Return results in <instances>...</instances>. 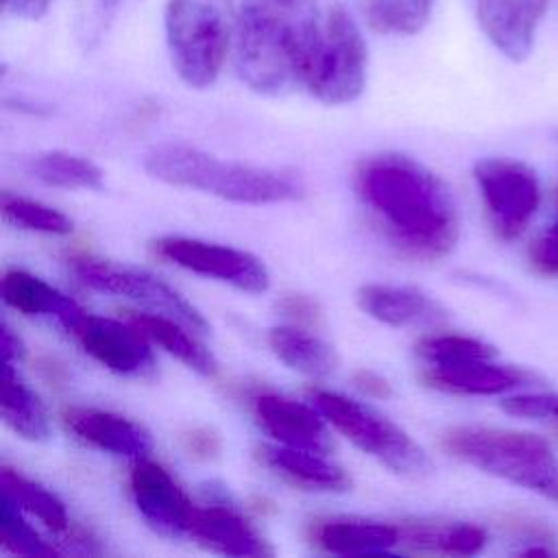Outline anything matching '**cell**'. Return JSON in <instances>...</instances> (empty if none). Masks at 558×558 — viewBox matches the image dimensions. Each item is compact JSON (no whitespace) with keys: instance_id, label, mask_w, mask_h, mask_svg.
Listing matches in <instances>:
<instances>
[{"instance_id":"cell-29","label":"cell","mask_w":558,"mask_h":558,"mask_svg":"<svg viewBox=\"0 0 558 558\" xmlns=\"http://www.w3.org/2000/svg\"><path fill=\"white\" fill-rule=\"evenodd\" d=\"M418 357L425 362V366H438V364H453L475 357H495V349L477 338L460 336V333H434L423 338L416 344Z\"/></svg>"},{"instance_id":"cell-18","label":"cell","mask_w":558,"mask_h":558,"mask_svg":"<svg viewBox=\"0 0 558 558\" xmlns=\"http://www.w3.org/2000/svg\"><path fill=\"white\" fill-rule=\"evenodd\" d=\"M423 379L432 388H438L445 392L499 395L530 381V375L521 368L497 364L495 357H475V360H464L453 364L425 366Z\"/></svg>"},{"instance_id":"cell-4","label":"cell","mask_w":558,"mask_h":558,"mask_svg":"<svg viewBox=\"0 0 558 558\" xmlns=\"http://www.w3.org/2000/svg\"><path fill=\"white\" fill-rule=\"evenodd\" d=\"M440 447L449 456L488 475L501 477L558 504V458L547 440L536 434L460 425L440 436Z\"/></svg>"},{"instance_id":"cell-11","label":"cell","mask_w":558,"mask_h":558,"mask_svg":"<svg viewBox=\"0 0 558 558\" xmlns=\"http://www.w3.org/2000/svg\"><path fill=\"white\" fill-rule=\"evenodd\" d=\"M68 331L74 333L87 355L120 375L146 377L155 371V357L146 342V336L129 320V325L83 314Z\"/></svg>"},{"instance_id":"cell-13","label":"cell","mask_w":558,"mask_h":558,"mask_svg":"<svg viewBox=\"0 0 558 558\" xmlns=\"http://www.w3.org/2000/svg\"><path fill=\"white\" fill-rule=\"evenodd\" d=\"M547 0H475L477 22L490 44L512 61L530 54Z\"/></svg>"},{"instance_id":"cell-30","label":"cell","mask_w":558,"mask_h":558,"mask_svg":"<svg viewBox=\"0 0 558 558\" xmlns=\"http://www.w3.org/2000/svg\"><path fill=\"white\" fill-rule=\"evenodd\" d=\"M2 214L9 222L39 233L65 235L72 231V220L54 207H48L37 201L20 198V196H2Z\"/></svg>"},{"instance_id":"cell-39","label":"cell","mask_w":558,"mask_h":558,"mask_svg":"<svg viewBox=\"0 0 558 558\" xmlns=\"http://www.w3.org/2000/svg\"><path fill=\"white\" fill-rule=\"evenodd\" d=\"M0 353H2V362H13L15 357L22 355V342L11 333L7 325H2V331H0Z\"/></svg>"},{"instance_id":"cell-16","label":"cell","mask_w":558,"mask_h":558,"mask_svg":"<svg viewBox=\"0 0 558 558\" xmlns=\"http://www.w3.org/2000/svg\"><path fill=\"white\" fill-rule=\"evenodd\" d=\"M63 425L78 440L124 458H146L150 451V436L137 423L96 408H65L61 412Z\"/></svg>"},{"instance_id":"cell-25","label":"cell","mask_w":558,"mask_h":558,"mask_svg":"<svg viewBox=\"0 0 558 558\" xmlns=\"http://www.w3.org/2000/svg\"><path fill=\"white\" fill-rule=\"evenodd\" d=\"M401 541L408 543L412 549L421 551H438V554H451V556H471L482 551L486 545V530L466 523V521H453V523H410L401 530Z\"/></svg>"},{"instance_id":"cell-1","label":"cell","mask_w":558,"mask_h":558,"mask_svg":"<svg viewBox=\"0 0 558 558\" xmlns=\"http://www.w3.org/2000/svg\"><path fill=\"white\" fill-rule=\"evenodd\" d=\"M355 194L381 235L412 259L434 262L458 242L460 216L449 187L408 155L364 157L353 172Z\"/></svg>"},{"instance_id":"cell-32","label":"cell","mask_w":558,"mask_h":558,"mask_svg":"<svg viewBox=\"0 0 558 558\" xmlns=\"http://www.w3.org/2000/svg\"><path fill=\"white\" fill-rule=\"evenodd\" d=\"M133 0H76L74 31L83 48L96 46Z\"/></svg>"},{"instance_id":"cell-23","label":"cell","mask_w":558,"mask_h":558,"mask_svg":"<svg viewBox=\"0 0 558 558\" xmlns=\"http://www.w3.org/2000/svg\"><path fill=\"white\" fill-rule=\"evenodd\" d=\"M0 414L2 421L26 440L44 442L50 434L48 416L39 397L17 377L11 362H2Z\"/></svg>"},{"instance_id":"cell-22","label":"cell","mask_w":558,"mask_h":558,"mask_svg":"<svg viewBox=\"0 0 558 558\" xmlns=\"http://www.w3.org/2000/svg\"><path fill=\"white\" fill-rule=\"evenodd\" d=\"M131 323L170 355L201 375H216L218 362L214 353L194 336V329L166 314H133Z\"/></svg>"},{"instance_id":"cell-6","label":"cell","mask_w":558,"mask_h":558,"mask_svg":"<svg viewBox=\"0 0 558 558\" xmlns=\"http://www.w3.org/2000/svg\"><path fill=\"white\" fill-rule=\"evenodd\" d=\"M310 401L357 449L377 458L397 475L416 480L432 471L423 447L375 408L329 390H312Z\"/></svg>"},{"instance_id":"cell-10","label":"cell","mask_w":558,"mask_h":558,"mask_svg":"<svg viewBox=\"0 0 558 558\" xmlns=\"http://www.w3.org/2000/svg\"><path fill=\"white\" fill-rule=\"evenodd\" d=\"M155 253L179 268L225 281L242 292L262 294L270 286L264 262L233 246L203 242L196 238L168 235L155 242Z\"/></svg>"},{"instance_id":"cell-8","label":"cell","mask_w":558,"mask_h":558,"mask_svg":"<svg viewBox=\"0 0 558 558\" xmlns=\"http://www.w3.org/2000/svg\"><path fill=\"white\" fill-rule=\"evenodd\" d=\"M486 214L501 240L523 233L541 205V187L534 170L514 159L488 157L473 168Z\"/></svg>"},{"instance_id":"cell-15","label":"cell","mask_w":558,"mask_h":558,"mask_svg":"<svg viewBox=\"0 0 558 558\" xmlns=\"http://www.w3.org/2000/svg\"><path fill=\"white\" fill-rule=\"evenodd\" d=\"M355 301L364 314L390 327H434L447 318V310L418 288L366 283Z\"/></svg>"},{"instance_id":"cell-2","label":"cell","mask_w":558,"mask_h":558,"mask_svg":"<svg viewBox=\"0 0 558 558\" xmlns=\"http://www.w3.org/2000/svg\"><path fill=\"white\" fill-rule=\"evenodd\" d=\"M323 24L320 0H240L231 50L242 83L264 96L303 87Z\"/></svg>"},{"instance_id":"cell-17","label":"cell","mask_w":558,"mask_h":558,"mask_svg":"<svg viewBox=\"0 0 558 558\" xmlns=\"http://www.w3.org/2000/svg\"><path fill=\"white\" fill-rule=\"evenodd\" d=\"M187 536L211 551L227 556H268L270 547L253 525L227 506H196L187 525Z\"/></svg>"},{"instance_id":"cell-38","label":"cell","mask_w":558,"mask_h":558,"mask_svg":"<svg viewBox=\"0 0 558 558\" xmlns=\"http://www.w3.org/2000/svg\"><path fill=\"white\" fill-rule=\"evenodd\" d=\"M52 0H2L7 13L20 20H37L41 17Z\"/></svg>"},{"instance_id":"cell-27","label":"cell","mask_w":558,"mask_h":558,"mask_svg":"<svg viewBox=\"0 0 558 558\" xmlns=\"http://www.w3.org/2000/svg\"><path fill=\"white\" fill-rule=\"evenodd\" d=\"M436 0H360L366 24L381 35H416L432 15Z\"/></svg>"},{"instance_id":"cell-3","label":"cell","mask_w":558,"mask_h":558,"mask_svg":"<svg viewBox=\"0 0 558 558\" xmlns=\"http://www.w3.org/2000/svg\"><path fill=\"white\" fill-rule=\"evenodd\" d=\"M144 168L150 177L163 183L201 190L233 203H283L296 201L305 192L294 172L222 161L183 144H161L150 148L144 157Z\"/></svg>"},{"instance_id":"cell-12","label":"cell","mask_w":558,"mask_h":558,"mask_svg":"<svg viewBox=\"0 0 558 558\" xmlns=\"http://www.w3.org/2000/svg\"><path fill=\"white\" fill-rule=\"evenodd\" d=\"M129 486L135 508L150 527L168 536L187 534L196 506L161 464L137 458L131 469Z\"/></svg>"},{"instance_id":"cell-7","label":"cell","mask_w":558,"mask_h":558,"mask_svg":"<svg viewBox=\"0 0 558 558\" xmlns=\"http://www.w3.org/2000/svg\"><path fill=\"white\" fill-rule=\"evenodd\" d=\"M366 44L344 4L325 7V24L312 54L303 89L325 105L355 100L366 83Z\"/></svg>"},{"instance_id":"cell-37","label":"cell","mask_w":558,"mask_h":558,"mask_svg":"<svg viewBox=\"0 0 558 558\" xmlns=\"http://www.w3.org/2000/svg\"><path fill=\"white\" fill-rule=\"evenodd\" d=\"M185 449H187L192 456L209 458V456H216V453H218L220 440H218V436L211 434L209 429H192V432L185 436Z\"/></svg>"},{"instance_id":"cell-33","label":"cell","mask_w":558,"mask_h":558,"mask_svg":"<svg viewBox=\"0 0 558 558\" xmlns=\"http://www.w3.org/2000/svg\"><path fill=\"white\" fill-rule=\"evenodd\" d=\"M501 408L512 416L523 418H554L558 421V395L536 392V395H517L501 403Z\"/></svg>"},{"instance_id":"cell-20","label":"cell","mask_w":558,"mask_h":558,"mask_svg":"<svg viewBox=\"0 0 558 558\" xmlns=\"http://www.w3.org/2000/svg\"><path fill=\"white\" fill-rule=\"evenodd\" d=\"M312 541L329 554H381L401 543V530L366 519H327L312 527Z\"/></svg>"},{"instance_id":"cell-31","label":"cell","mask_w":558,"mask_h":558,"mask_svg":"<svg viewBox=\"0 0 558 558\" xmlns=\"http://www.w3.org/2000/svg\"><path fill=\"white\" fill-rule=\"evenodd\" d=\"M22 508L2 495V523L0 543L20 556H54L57 551L24 521Z\"/></svg>"},{"instance_id":"cell-28","label":"cell","mask_w":558,"mask_h":558,"mask_svg":"<svg viewBox=\"0 0 558 558\" xmlns=\"http://www.w3.org/2000/svg\"><path fill=\"white\" fill-rule=\"evenodd\" d=\"M31 172L41 183L63 190H100L102 170L87 157L63 150L41 153L31 161Z\"/></svg>"},{"instance_id":"cell-14","label":"cell","mask_w":558,"mask_h":558,"mask_svg":"<svg viewBox=\"0 0 558 558\" xmlns=\"http://www.w3.org/2000/svg\"><path fill=\"white\" fill-rule=\"evenodd\" d=\"M253 405L262 429L281 445L318 453L331 451V436L320 418L323 414L314 410V405H305L272 392L255 397Z\"/></svg>"},{"instance_id":"cell-24","label":"cell","mask_w":558,"mask_h":558,"mask_svg":"<svg viewBox=\"0 0 558 558\" xmlns=\"http://www.w3.org/2000/svg\"><path fill=\"white\" fill-rule=\"evenodd\" d=\"M268 344L286 366L312 377H325L338 366V353L329 342L296 327H272Z\"/></svg>"},{"instance_id":"cell-5","label":"cell","mask_w":558,"mask_h":558,"mask_svg":"<svg viewBox=\"0 0 558 558\" xmlns=\"http://www.w3.org/2000/svg\"><path fill=\"white\" fill-rule=\"evenodd\" d=\"M235 0H168L163 11L166 46L179 78L205 89L218 78L233 46Z\"/></svg>"},{"instance_id":"cell-21","label":"cell","mask_w":558,"mask_h":558,"mask_svg":"<svg viewBox=\"0 0 558 558\" xmlns=\"http://www.w3.org/2000/svg\"><path fill=\"white\" fill-rule=\"evenodd\" d=\"M259 458L272 471L307 490H347L351 486L344 469L325 458V453L299 447H262Z\"/></svg>"},{"instance_id":"cell-36","label":"cell","mask_w":558,"mask_h":558,"mask_svg":"<svg viewBox=\"0 0 558 558\" xmlns=\"http://www.w3.org/2000/svg\"><path fill=\"white\" fill-rule=\"evenodd\" d=\"M353 384L360 392H364L366 397H375V399H388L392 395V388L390 384L377 375L375 371H368V368H360L355 371L353 375Z\"/></svg>"},{"instance_id":"cell-19","label":"cell","mask_w":558,"mask_h":558,"mask_svg":"<svg viewBox=\"0 0 558 558\" xmlns=\"http://www.w3.org/2000/svg\"><path fill=\"white\" fill-rule=\"evenodd\" d=\"M0 292L9 307L26 316L57 318L65 329H70L85 314L76 301L26 270H7Z\"/></svg>"},{"instance_id":"cell-35","label":"cell","mask_w":558,"mask_h":558,"mask_svg":"<svg viewBox=\"0 0 558 558\" xmlns=\"http://www.w3.org/2000/svg\"><path fill=\"white\" fill-rule=\"evenodd\" d=\"M279 310L301 323H316L320 316V307L316 305V301H312L310 296L303 294H288L279 301Z\"/></svg>"},{"instance_id":"cell-9","label":"cell","mask_w":558,"mask_h":558,"mask_svg":"<svg viewBox=\"0 0 558 558\" xmlns=\"http://www.w3.org/2000/svg\"><path fill=\"white\" fill-rule=\"evenodd\" d=\"M74 272L87 288L96 292L126 296L137 303H144L159 314L181 320L196 333H207L209 329L207 320L194 305H190L172 286H168L166 281L146 270L83 257L74 259Z\"/></svg>"},{"instance_id":"cell-34","label":"cell","mask_w":558,"mask_h":558,"mask_svg":"<svg viewBox=\"0 0 558 558\" xmlns=\"http://www.w3.org/2000/svg\"><path fill=\"white\" fill-rule=\"evenodd\" d=\"M527 255L538 272L558 277V222L532 242Z\"/></svg>"},{"instance_id":"cell-26","label":"cell","mask_w":558,"mask_h":558,"mask_svg":"<svg viewBox=\"0 0 558 558\" xmlns=\"http://www.w3.org/2000/svg\"><path fill=\"white\" fill-rule=\"evenodd\" d=\"M0 484H2V495L15 501L22 510L35 514L41 523H46L52 532H65L70 525L68 510L63 501L44 488L41 484L24 477L22 473L2 466L0 469Z\"/></svg>"}]
</instances>
